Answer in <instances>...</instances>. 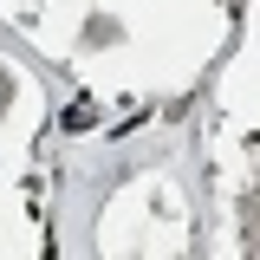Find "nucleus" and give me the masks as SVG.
Instances as JSON below:
<instances>
[]
</instances>
